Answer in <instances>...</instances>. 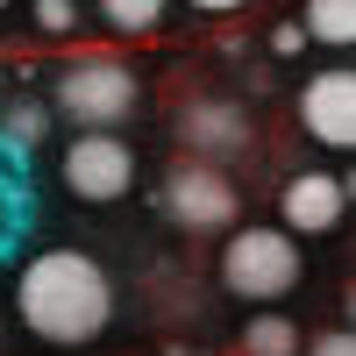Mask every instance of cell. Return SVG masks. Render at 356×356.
<instances>
[{
  "mask_svg": "<svg viewBox=\"0 0 356 356\" xmlns=\"http://www.w3.org/2000/svg\"><path fill=\"white\" fill-rule=\"evenodd\" d=\"M300 36L321 50H349L356 43V0H307L300 8Z\"/></svg>",
  "mask_w": 356,
  "mask_h": 356,
  "instance_id": "9",
  "label": "cell"
},
{
  "mask_svg": "<svg viewBox=\"0 0 356 356\" xmlns=\"http://www.w3.org/2000/svg\"><path fill=\"white\" fill-rule=\"evenodd\" d=\"M43 129H50V107H36V100H8V107H0V136H8V150H36Z\"/></svg>",
  "mask_w": 356,
  "mask_h": 356,
  "instance_id": "12",
  "label": "cell"
},
{
  "mask_svg": "<svg viewBox=\"0 0 356 356\" xmlns=\"http://www.w3.org/2000/svg\"><path fill=\"white\" fill-rule=\"evenodd\" d=\"M0 8H8V0H0Z\"/></svg>",
  "mask_w": 356,
  "mask_h": 356,
  "instance_id": "17",
  "label": "cell"
},
{
  "mask_svg": "<svg viewBox=\"0 0 356 356\" xmlns=\"http://www.w3.org/2000/svg\"><path fill=\"white\" fill-rule=\"evenodd\" d=\"M50 107L65 114L72 129H107L122 136L129 114H143V79L122 57H65L50 79Z\"/></svg>",
  "mask_w": 356,
  "mask_h": 356,
  "instance_id": "2",
  "label": "cell"
},
{
  "mask_svg": "<svg viewBox=\"0 0 356 356\" xmlns=\"http://www.w3.org/2000/svg\"><path fill=\"white\" fill-rule=\"evenodd\" d=\"M243 356H300V321L278 307H257L243 321Z\"/></svg>",
  "mask_w": 356,
  "mask_h": 356,
  "instance_id": "10",
  "label": "cell"
},
{
  "mask_svg": "<svg viewBox=\"0 0 356 356\" xmlns=\"http://www.w3.org/2000/svg\"><path fill=\"white\" fill-rule=\"evenodd\" d=\"M57 178H65V193L86 200V207H114L136 193V150L122 136L107 129H72L65 157H57Z\"/></svg>",
  "mask_w": 356,
  "mask_h": 356,
  "instance_id": "5",
  "label": "cell"
},
{
  "mask_svg": "<svg viewBox=\"0 0 356 356\" xmlns=\"http://www.w3.org/2000/svg\"><path fill=\"white\" fill-rule=\"evenodd\" d=\"M186 8H193V15H207V22H228V15H243L250 0H186Z\"/></svg>",
  "mask_w": 356,
  "mask_h": 356,
  "instance_id": "16",
  "label": "cell"
},
{
  "mask_svg": "<svg viewBox=\"0 0 356 356\" xmlns=\"http://www.w3.org/2000/svg\"><path fill=\"white\" fill-rule=\"evenodd\" d=\"M292 114H300V129L321 143V150H349L356 143V72L349 65L314 72L300 86V100H292Z\"/></svg>",
  "mask_w": 356,
  "mask_h": 356,
  "instance_id": "7",
  "label": "cell"
},
{
  "mask_svg": "<svg viewBox=\"0 0 356 356\" xmlns=\"http://www.w3.org/2000/svg\"><path fill=\"white\" fill-rule=\"evenodd\" d=\"M300 356H356V335H349V328H328V335L300 342Z\"/></svg>",
  "mask_w": 356,
  "mask_h": 356,
  "instance_id": "14",
  "label": "cell"
},
{
  "mask_svg": "<svg viewBox=\"0 0 356 356\" xmlns=\"http://www.w3.org/2000/svg\"><path fill=\"white\" fill-rule=\"evenodd\" d=\"M15 314L50 349H86L114 321V278L93 250H36L15 271Z\"/></svg>",
  "mask_w": 356,
  "mask_h": 356,
  "instance_id": "1",
  "label": "cell"
},
{
  "mask_svg": "<svg viewBox=\"0 0 356 356\" xmlns=\"http://www.w3.org/2000/svg\"><path fill=\"white\" fill-rule=\"evenodd\" d=\"M300 50H307L300 22H278V29H271V57H300Z\"/></svg>",
  "mask_w": 356,
  "mask_h": 356,
  "instance_id": "15",
  "label": "cell"
},
{
  "mask_svg": "<svg viewBox=\"0 0 356 356\" xmlns=\"http://www.w3.org/2000/svg\"><path fill=\"white\" fill-rule=\"evenodd\" d=\"M36 29L43 36H72L79 29V0H36Z\"/></svg>",
  "mask_w": 356,
  "mask_h": 356,
  "instance_id": "13",
  "label": "cell"
},
{
  "mask_svg": "<svg viewBox=\"0 0 356 356\" xmlns=\"http://www.w3.org/2000/svg\"><path fill=\"white\" fill-rule=\"evenodd\" d=\"M300 235H285L271 221H250V228H228L221 243V285L235 292L243 307H278L292 285H300Z\"/></svg>",
  "mask_w": 356,
  "mask_h": 356,
  "instance_id": "3",
  "label": "cell"
},
{
  "mask_svg": "<svg viewBox=\"0 0 356 356\" xmlns=\"http://www.w3.org/2000/svg\"><path fill=\"white\" fill-rule=\"evenodd\" d=\"M157 207H164V221L186 228V235H228L235 214H243V193H235V178L221 164L178 157L164 171V186H157Z\"/></svg>",
  "mask_w": 356,
  "mask_h": 356,
  "instance_id": "4",
  "label": "cell"
},
{
  "mask_svg": "<svg viewBox=\"0 0 356 356\" xmlns=\"http://www.w3.org/2000/svg\"><path fill=\"white\" fill-rule=\"evenodd\" d=\"M164 8L171 0H100V22L114 36H150V29H164Z\"/></svg>",
  "mask_w": 356,
  "mask_h": 356,
  "instance_id": "11",
  "label": "cell"
},
{
  "mask_svg": "<svg viewBox=\"0 0 356 356\" xmlns=\"http://www.w3.org/2000/svg\"><path fill=\"white\" fill-rule=\"evenodd\" d=\"M171 129H178V150H186V157L221 164V171H228V157H243L250 143H257L250 107H243V100H228V93H200V100H186Z\"/></svg>",
  "mask_w": 356,
  "mask_h": 356,
  "instance_id": "6",
  "label": "cell"
},
{
  "mask_svg": "<svg viewBox=\"0 0 356 356\" xmlns=\"http://www.w3.org/2000/svg\"><path fill=\"white\" fill-rule=\"evenodd\" d=\"M349 214V178L342 171H292L278 186V228L285 235H335Z\"/></svg>",
  "mask_w": 356,
  "mask_h": 356,
  "instance_id": "8",
  "label": "cell"
}]
</instances>
